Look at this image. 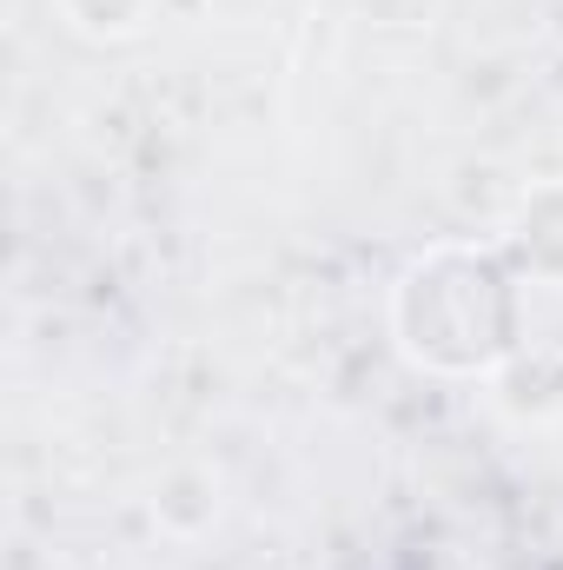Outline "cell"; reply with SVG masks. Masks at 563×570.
Here are the masks:
<instances>
[{
    "label": "cell",
    "instance_id": "cell-3",
    "mask_svg": "<svg viewBox=\"0 0 563 570\" xmlns=\"http://www.w3.org/2000/svg\"><path fill=\"white\" fill-rule=\"evenodd\" d=\"M53 13L67 20V33L120 47V40H140L146 27L159 20V0H53Z\"/></svg>",
    "mask_w": 563,
    "mask_h": 570
},
{
    "label": "cell",
    "instance_id": "cell-2",
    "mask_svg": "<svg viewBox=\"0 0 563 570\" xmlns=\"http://www.w3.org/2000/svg\"><path fill=\"white\" fill-rule=\"evenodd\" d=\"M504 253H511V266H517L524 279L557 285L563 292V179H544V186H531V193L517 199Z\"/></svg>",
    "mask_w": 563,
    "mask_h": 570
},
{
    "label": "cell",
    "instance_id": "cell-1",
    "mask_svg": "<svg viewBox=\"0 0 563 570\" xmlns=\"http://www.w3.org/2000/svg\"><path fill=\"white\" fill-rule=\"evenodd\" d=\"M524 273L477 239L424 246L392 285V338L437 379H491L524 352Z\"/></svg>",
    "mask_w": 563,
    "mask_h": 570
}]
</instances>
